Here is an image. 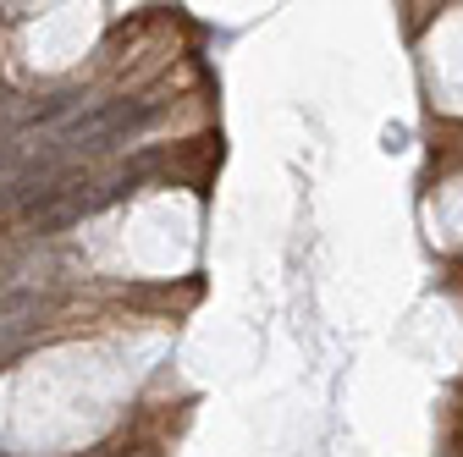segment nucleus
Here are the masks:
<instances>
[{"label": "nucleus", "mask_w": 463, "mask_h": 457, "mask_svg": "<svg viewBox=\"0 0 463 457\" xmlns=\"http://www.w3.org/2000/svg\"><path fill=\"white\" fill-rule=\"evenodd\" d=\"M39 309H44V298L39 293H0V341H12V336H23L33 320H39Z\"/></svg>", "instance_id": "3"}, {"label": "nucleus", "mask_w": 463, "mask_h": 457, "mask_svg": "<svg viewBox=\"0 0 463 457\" xmlns=\"http://www.w3.org/2000/svg\"><path fill=\"white\" fill-rule=\"evenodd\" d=\"M160 99H116V105H94L83 117H72L61 127V144H78V149H110L133 133H144L149 122H160Z\"/></svg>", "instance_id": "1"}, {"label": "nucleus", "mask_w": 463, "mask_h": 457, "mask_svg": "<svg viewBox=\"0 0 463 457\" xmlns=\"http://www.w3.org/2000/svg\"><path fill=\"white\" fill-rule=\"evenodd\" d=\"M94 204H99V199H89V193H83V182H61L50 199H39V204L28 210V220H33V232H67V226H72V220H83Z\"/></svg>", "instance_id": "2"}, {"label": "nucleus", "mask_w": 463, "mask_h": 457, "mask_svg": "<svg viewBox=\"0 0 463 457\" xmlns=\"http://www.w3.org/2000/svg\"><path fill=\"white\" fill-rule=\"evenodd\" d=\"M12 160H17V144H0V171H6Z\"/></svg>", "instance_id": "5"}, {"label": "nucleus", "mask_w": 463, "mask_h": 457, "mask_svg": "<svg viewBox=\"0 0 463 457\" xmlns=\"http://www.w3.org/2000/svg\"><path fill=\"white\" fill-rule=\"evenodd\" d=\"M72 105H78V94H55V99H44L33 117H28V127H44V122H55V117H67Z\"/></svg>", "instance_id": "4"}]
</instances>
